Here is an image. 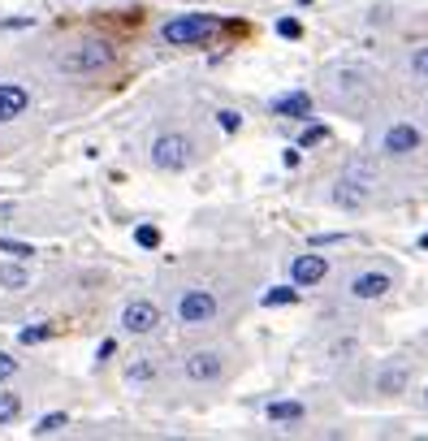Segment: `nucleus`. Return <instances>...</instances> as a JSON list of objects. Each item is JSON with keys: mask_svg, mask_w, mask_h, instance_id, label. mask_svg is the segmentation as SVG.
Instances as JSON below:
<instances>
[{"mask_svg": "<svg viewBox=\"0 0 428 441\" xmlns=\"http://www.w3.org/2000/svg\"><path fill=\"white\" fill-rule=\"evenodd\" d=\"M160 35L173 48H200L212 35H221V18L217 13H177V18H169L160 26Z\"/></svg>", "mask_w": 428, "mask_h": 441, "instance_id": "f257e3e1", "label": "nucleus"}, {"mask_svg": "<svg viewBox=\"0 0 428 441\" xmlns=\"http://www.w3.org/2000/svg\"><path fill=\"white\" fill-rule=\"evenodd\" d=\"M135 242H139V247H147V251H156V247H160V230H156V225H139Z\"/></svg>", "mask_w": 428, "mask_h": 441, "instance_id": "b1692460", "label": "nucleus"}, {"mask_svg": "<svg viewBox=\"0 0 428 441\" xmlns=\"http://www.w3.org/2000/svg\"><path fill=\"white\" fill-rule=\"evenodd\" d=\"M182 372H186V381H195V385H212V381H221L225 359H221V351H191L182 359Z\"/></svg>", "mask_w": 428, "mask_h": 441, "instance_id": "0eeeda50", "label": "nucleus"}, {"mask_svg": "<svg viewBox=\"0 0 428 441\" xmlns=\"http://www.w3.org/2000/svg\"><path fill=\"white\" fill-rule=\"evenodd\" d=\"M407 381H411L407 364H385L381 372H376V394H402Z\"/></svg>", "mask_w": 428, "mask_h": 441, "instance_id": "ddd939ff", "label": "nucleus"}, {"mask_svg": "<svg viewBox=\"0 0 428 441\" xmlns=\"http://www.w3.org/2000/svg\"><path fill=\"white\" fill-rule=\"evenodd\" d=\"M191 139L186 135H177V130H169V135H160L152 143V165L164 169V173H177V169H186L191 165Z\"/></svg>", "mask_w": 428, "mask_h": 441, "instance_id": "7ed1b4c3", "label": "nucleus"}, {"mask_svg": "<svg viewBox=\"0 0 428 441\" xmlns=\"http://www.w3.org/2000/svg\"><path fill=\"white\" fill-rule=\"evenodd\" d=\"M126 381H135V385L156 381V364H152V359H135V364L126 368Z\"/></svg>", "mask_w": 428, "mask_h": 441, "instance_id": "a211bd4d", "label": "nucleus"}, {"mask_svg": "<svg viewBox=\"0 0 428 441\" xmlns=\"http://www.w3.org/2000/svg\"><path fill=\"white\" fill-rule=\"evenodd\" d=\"M424 402H428V389H424Z\"/></svg>", "mask_w": 428, "mask_h": 441, "instance_id": "7c9ffc66", "label": "nucleus"}, {"mask_svg": "<svg viewBox=\"0 0 428 441\" xmlns=\"http://www.w3.org/2000/svg\"><path fill=\"white\" fill-rule=\"evenodd\" d=\"M389 290H393V277L385 268H364V273H355L351 286H347V294L355 303H376V299H385Z\"/></svg>", "mask_w": 428, "mask_h": 441, "instance_id": "423d86ee", "label": "nucleus"}, {"mask_svg": "<svg viewBox=\"0 0 428 441\" xmlns=\"http://www.w3.org/2000/svg\"><path fill=\"white\" fill-rule=\"evenodd\" d=\"M13 372H18V359H13V355H5V351H0V381H9V377H13Z\"/></svg>", "mask_w": 428, "mask_h": 441, "instance_id": "cd10ccee", "label": "nucleus"}, {"mask_svg": "<svg viewBox=\"0 0 428 441\" xmlns=\"http://www.w3.org/2000/svg\"><path fill=\"white\" fill-rule=\"evenodd\" d=\"M420 147H424V130H420V126H411V121L385 126V135H381V156L402 160V156H416Z\"/></svg>", "mask_w": 428, "mask_h": 441, "instance_id": "39448f33", "label": "nucleus"}, {"mask_svg": "<svg viewBox=\"0 0 428 441\" xmlns=\"http://www.w3.org/2000/svg\"><path fill=\"white\" fill-rule=\"evenodd\" d=\"M424 112H428V100H424Z\"/></svg>", "mask_w": 428, "mask_h": 441, "instance_id": "2f4dec72", "label": "nucleus"}, {"mask_svg": "<svg viewBox=\"0 0 428 441\" xmlns=\"http://www.w3.org/2000/svg\"><path fill=\"white\" fill-rule=\"evenodd\" d=\"M113 57H117V48L104 43V39H87V43H74L70 52H61L57 70L61 74H100L113 65Z\"/></svg>", "mask_w": 428, "mask_h": 441, "instance_id": "f03ea898", "label": "nucleus"}, {"mask_svg": "<svg viewBox=\"0 0 428 441\" xmlns=\"http://www.w3.org/2000/svg\"><path fill=\"white\" fill-rule=\"evenodd\" d=\"M0 286H5V290H26V286H30V268L18 264V259L0 264Z\"/></svg>", "mask_w": 428, "mask_h": 441, "instance_id": "2eb2a0df", "label": "nucleus"}, {"mask_svg": "<svg viewBox=\"0 0 428 441\" xmlns=\"http://www.w3.org/2000/svg\"><path fill=\"white\" fill-rule=\"evenodd\" d=\"M420 247H424V251H428V234H424V238H420Z\"/></svg>", "mask_w": 428, "mask_h": 441, "instance_id": "c756f323", "label": "nucleus"}, {"mask_svg": "<svg viewBox=\"0 0 428 441\" xmlns=\"http://www.w3.org/2000/svg\"><path fill=\"white\" fill-rule=\"evenodd\" d=\"M277 35L299 39V35H303V22H299V18H282V22H277Z\"/></svg>", "mask_w": 428, "mask_h": 441, "instance_id": "bb28decb", "label": "nucleus"}, {"mask_svg": "<svg viewBox=\"0 0 428 441\" xmlns=\"http://www.w3.org/2000/svg\"><path fill=\"white\" fill-rule=\"evenodd\" d=\"M329 139V126H320V121H311L303 135H299V147H316V143H324Z\"/></svg>", "mask_w": 428, "mask_h": 441, "instance_id": "5701e85b", "label": "nucleus"}, {"mask_svg": "<svg viewBox=\"0 0 428 441\" xmlns=\"http://www.w3.org/2000/svg\"><path fill=\"white\" fill-rule=\"evenodd\" d=\"M329 277V259L324 255H316V251H303V255H294L290 259V282L299 286V290H307V286H320Z\"/></svg>", "mask_w": 428, "mask_h": 441, "instance_id": "1a4fd4ad", "label": "nucleus"}, {"mask_svg": "<svg viewBox=\"0 0 428 441\" xmlns=\"http://www.w3.org/2000/svg\"><path fill=\"white\" fill-rule=\"evenodd\" d=\"M273 112L277 117H290V121H311V112H316V100H311L307 91H286L273 100Z\"/></svg>", "mask_w": 428, "mask_h": 441, "instance_id": "9b49d317", "label": "nucleus"}, {"mask_svg": "<svg viewBox=\"0 0 428 441\" xmlns=\"http://www.w3.org/2000/svg\"><path fill=\"white\" fill-rule=\"evenodd\" d=\"M411 74H416V78H424V83H428V43L411 52Z\"/></svg>", "mask_w": 428, "mask_h": 441, "instance_id": "a878e982", "label": "nucleus"}, {"mask_svg": "<svg viewBox=\"0 0 428 441\" xmlns=\"http://www.w3.org/2000/svg\"><path fill=\"white\" fill-rule=\"evenodd\" d=\"M221 312V299L212 290H182L177 299V320L182 324H212Z\"/></svg>", "mask_w": 428, "mask_h": 441, "instance_id": "20e7f679", "label": "nucleus"}, {"mask_svg": "<svg viewBox=\"0 0 428 441\" xmlns=\"http://www.w3.org/2000/svg\"><path fill=\"white\" fill-rule=\"evenodd\" d=\"M333 204H338V208H359V204H364V186L355 190V182H338Z\"/></svg>", "mask_w": 428, "mask_h": 441, "instance_id": "f3484780", "label": "nucleus"}, {"mask_svg": "<svg viewBox=\"0 0 428 441\" xmlns=\"http://www.w3.org/2000/svg\"><path fill=\"white\" fill-rule=\"evenodd\" d=\"M329 83H333V95H338V100H351V95H359V91H364V70H359V65H347V61H342V65H329Z\"/></svg>", "mask_w": 428, "mask_h": 441, "instance_id": "9d476101", "label": "nucleus"}, {"mask_svg": "<svg viewBox=\"0 0 428 441\" xmlns=\"http://www.w3.org/2000/svg\"><path fill=\"white\" fill-rule=\"evenodd\" d=\"M260 303H264V307H290V303H299V286H294V282L269 286L264 294H260Z\"/></svg>", "mask_w": 428, "mask_h": 441, "instance_id": "dca6fc26", "label": "nucleus"}, {"mask_svg": "<svg viewBox=\"0 0 428 441\" xmlns=\"http://www.w3.org/2000/svg\"><path fill=\"white\" fill-rule=\"evenodd\" d=\"M48 337H52V324H30V329L18 333L22 346H39V342H48Z\"/></svg>", "mask_w": 428, "mask_h": 441, "instance_id": "412c9836", "label": "nucleus"}, {"mask_svg": "<svg viewBox=\"0 0 428 441\" xmlns=\"http://www.w3.org/2000/svg\"><path fill=\"white\" fill-rule=\"evenodd\" d=\"M65 424H70V415H65V411H52V415H43L30 433H35V437H52V433H61V429H65Z\"/></svg>", "mask_w": 428, "mask_h": 441, "instance_id": "aec40b11", "label": "nucleus"}, {"mask_svg": "<svg viewBox=\"0 0 428 441\" xmlns=\"http://www.w3.org/2000/svg\"><path fill=\"white\" fill-rule=\"evenodd\" d=\"M217 126L225 130V135H238V126H242V112H234V108H221V112H217Z\"/></svg>", "mask_w": 428, "mask_h": 441, "instance_id": "393cba45", "label": "nucleus"}, {"mask_svg": "<svg viewBox=\"0 0 428 441\" xmlns=\"http://www.w3.org/2000/svg\"><path fill=\"white\" fill-rule=\"evenodd\" d=\"M0 251H5V255H13V259H26V255H35V247H30V242L5 238V234H0Z\"/></svg>", "mask_w": 428, "mask_h": 441, "instance_id": "4be33fe9", "label": "nucleus"}, {"mask_svg": "<svg viewBox=\"0 0 428 441\" xmlns=\"http://www.w3.org/2000/svg\"><path fill=\"white\" fill-rule=\"evenodd\" d=\"M121 329H126V333H135V337L156 333V329H160V307H156L152 299H135V303H126V312H121Z\"/></svg>", "mask_w": 428, "mask_h": 441, "instance_id": "6e6552de", "label": "nucleus"}, {"mask_svg": "<svg viewBox=\"0 0 428 441\" xmlns=\"http://www.w3.org/2000/svg\"><path fill=\"white\" fill-rule=\"evenodd\" d=\"M264 415L273 424H294V420H303V402H294V398H277L264 406Z\"/></svg>", "mask_w": 428, "mask_h": 441, "instance_id": "4468645a", "label": "nucleus"}, {"mask_svg": "<svg viewBox=\"0 0 428 441\" xmlns=\"http://www.w3.org/2000/svg\"><path fill=\"white\" fill-rule=\"evenodd\" d=\"M30 108V91L22 83H0V121H13Z\"/></svg>", "mask_w": 428, "mask_h": 441, "instance_id": "f8f14e48", "label": "nucleus"}, {"mask_svg": "<svg viewBox=\"0 0 428 441\" xmlns=\"http://www.w3.org/2000/svg\"><path fill=\"white\" fill-rule=\"evenodd\" d=\"M299 152H303V147H290V152H286V156H282V160H286V169H299V160H303V156H299Z\"/></svg>", "mask_w": 428, "mask_h": 441, "instance_id": "c85d7f7f", "label": "nucleus"}, {"mask_svg": "<svg viewBox=\"0 0 428 441\" xmlns=\"http://www.w3.org/2000/svg\"><path fill=\"white\" fill-rule=\"evenodd\" d=\"M22 415V398L9 394V389H0V424H13Z\"/></svg>", "mask_w": 428, "mask_h": 441, "instance_id": "6ab92c4d", "label": "nucleus"}]
</instances>
